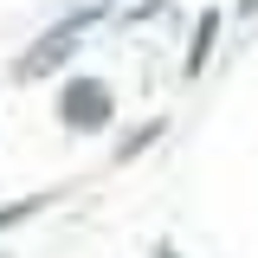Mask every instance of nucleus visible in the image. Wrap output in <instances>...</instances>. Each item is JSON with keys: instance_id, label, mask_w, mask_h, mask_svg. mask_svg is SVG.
Listing matches in <instances>:
<instances>
[{"instance_id": "f257e3e1", "label": "nucleus", "mask_w": 258, "mask_h": 258, "mask_svg": "<svg viewBox=\"0 0 258 258\" xmlns=\"http://www.w3.org/2000/svg\"><path fill=\"white\" fill-rule=\"evenodd\" d=\"M103 20V7H84V13H71V20H58L52 32H39L26 52H20V64H13V78L20 84H32V78H45V71H58L64 58H71V45L84 39V26H97Z\"/></svg>"}, {"instance_id": "f03ea898", "label": "nucleus", "mask_w": 258, "mask_h": 258, "mask_svg": "<svg viewBox=\"0 0 258 258\" xmlns=\"http://www.w3.org/2000/svg\"><path fill=\"white\" fill-rule=\"evenodd\" d=\"M116 116V97L103 91V78H64L58 91V123L71 136H97V129H110Z\"/></svg>"}, {"instance_id": "7ed1b4c3", "label": "nucleus", "mask_w": 258, "mask_h": 258, "mask_svg": "<svg viewBox=\"0 0 258 258\" xmlns=\"http://www.w3.org/2000/svg\"><path fill=\"white\" fill-rule=\"evenodd\" d=\"M213 39H220V13H200V20H194V45H187V64H181L187 78H200V71H207V52H213Z\"/></svg>"}, {"instance_id": "20e7f679", "label": "nucleus", "mask_w": 258, "mask_h": 258, "mask_svg": "<svg viewBox=\"0 0 258 258\" xmlns=\"http://www.w3.org/2000/svg\"><path fill=\"white\" fill-rule=\"evenodd\" d=\"M45 207H52V194H26V200L0 207V232H7V226H20V220H32V213H45Z\"/></svg>"}, {"instance_id": "39448f33", "label": "nucleus", "mask_w": 258, "mask_h": 258, "mask_svg": "<svg viewBox=\"0 0 258 258\" xmlns=\"http://www.w3.org/2000/svg\"><path fill=\"white\" fill-rule=\"evenodd\" d=\"M161 129H168V123H161V116H155V123H142V129H136V136H129V142H123V161H129V155H142V149L155 142Z\"/></svg>"}]
</instances>
